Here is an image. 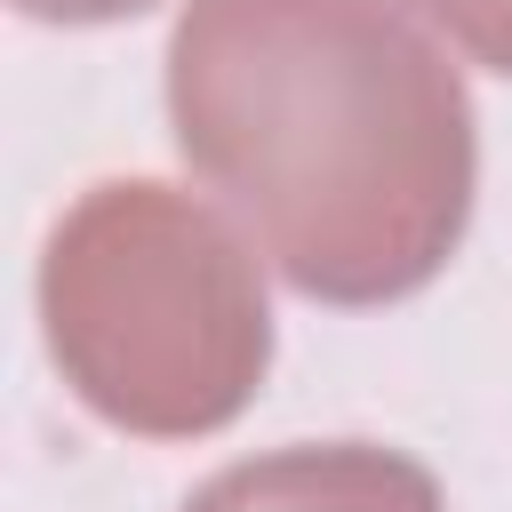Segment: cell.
<instances>
[{
	"mask_svg": "<svg viewBox=\"0 0 512 512\" xmlns=\"http://www.w3.org/2000/svg\"><path fill=\"white\" fill-rule=\"evenodd\" d=\"M424 24H440L472 64L512 72V0H408Z\"/></svg>",
	"mask_w": 512,
	"mask_h": 512,
	"instance_id": "4",
	"label": "cell"
},
{
	"mask_svg": "<svg viewBox=\"0 0 512 512\" xmlns=\"http://www.w3.org/2000/svg\"><path fill=\"white\" fill-rule=\"evenodd\" d=\"M176 512H448L440 480L376 440H296L200 480Z\"/></svg>",
	"mask_w": 512,
	"mask_h": 512,
	"instance_id": "3",
	"label": "cell"
},
{
	"mask_svg": "<svg viewBox=\"0 0 512 512\" xmlns=\"http://www.w3.org/2000/svg\"><path fill=\"white\" fill-rule=\"evenodd\" d=\"M8 8L32 16V24H120V16H136L152 0H8Z\"/></svg>",
	"mask_w": 512,
	"mask_h": 512,
	"instance_id": "5",
	"label": "cell"
},
{
	"mask_svg": "<svg viewBox=\"0 0 512 512\" xmlns=\"http://www.w3.org/2000/svg\"><path fill=\"white\" fill-rule=\"evenodd\" d=\"M168 120L312 304L416 296L472 224V96L384 0H192L168 32Z\"/></svg>",
	"mask_w": 512,
	"mask_h": 512,
	"instance_id": "1",
	"label": "cell"
},
{
	"mask_svg": "<svg viewBox=\"0 0 512 512\" xmlns=\"http://www.w3.org/2000/svg\"><path fill=\"white\" fill-rule=\"evenodd\" d=\"M40 328L72 400L136 440L224 432L272 368V304L240 232L160 184H88L40 248Z\"/></svg>",
	"mask_w": 512,
	"mask_h": 512,
	"instance_id": "2",
	"label": "cell"
}]
</instances>
